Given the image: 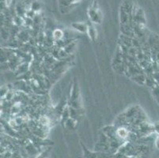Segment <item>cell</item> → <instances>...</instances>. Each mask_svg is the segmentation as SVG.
I'll return each instance as SVG.
<instances>
[{"label": "cell", "instance_id": "1", "mask_svg": "<svg viewBox=\"0 0 159 158\" xmlns=\"http://www.w3.org/2000/svg\"><path fill=\"white\" fill-rule=\"evenodd\" d=\"M89 18L93 23L95 24H99L102 21V13L99 11V9L97 8V7L93 6L89 9Z\"/></svg>", "mask_w": 159, "mask_h": 158}, {"label": "cell", "instance_id": "2", "mask_svg": "<svg viewBox=\"0 0 159 158\" xmlns=\"http://www.w3.org/2000/svg\"><path fill=\"white\" fill-rule=\"evenodd\" d=\"M72 26L75 29L81 33H86L88 32V28H89V26L85 23H76V24L72 25Z\"/></svg>", "mask_w": 159, "mask_h": 158}, {"label": "cell", "instance_id": "4", "mask_svg": "<svg viewBox=\"0 0 159 158\" xmlns=\"http://www.w3.org/2000/svg\"><path fill=\"white\" fill-rule=\"evenodd\" d=\"M88 33H89V36L91 39L93 40H94L95 37H96V32H95V29L90 26H89L88 28Z\"/></svg>", "mask_w": 159, "mask_h": 158}, {"label": "cell", "instance_id": "3", "mask_svg": "<svg viewBox=\"0 0 159 158\" xmlns=\"http://www.w3.org/2000/svg\"><path fill=\"white\" fill-rule=\"evenodd\" d=\"M63 37V33L60 29H56L52 33V37L54 40H60Z\"/></svg>", "mask_w": 159, "mask_h": 158}]
</instances>
